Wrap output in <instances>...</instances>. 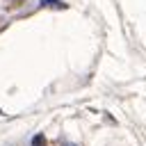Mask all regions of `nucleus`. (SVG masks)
<instances>
[{
	"instance_id": "obj_1",
	"label": "nucleus",
	"mask_w": 146,
	"mask_h": 146,
	"mask_svg": "<svg viewBox=\"0 0 146 146\" xmlns=\"http://www.w3.org/2000/svg\"><path fill=\"white\" fill-rule=\"evenodd\" d=\"M32 146H46V141H43V135H36V137H34V141H32Z\"/></svg>"
},
{
	"instance_id": "obj_2",
	"label": "nucleus",
	"mask_w": 146,
	"mask_h": 146,
	"mask_svg": "<svg viewBox=\"0 0 146 146\" xmlns=\"http://www.w3.org/2000/svg\"><path fill=\"white\" fill-rule=\"evenodd\" d=\"M43 5H52V7H64V2H59V0H41Z\"/></svg>"
}]
</instances>
